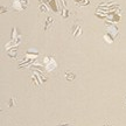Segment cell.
<instances>
[{
	"instance_id": "obj_1",
	"label": "cell",
	"mask_w": 126,
	"mask_h": 126,
	"mask_svg": "<svg viewBox=\"0 0 126 126\" xmlns=\"http://www.w3.org/2000/svg\"><path fill=\"white\" fill-rule=\"evenodd\" d=\"M71 34H72V36H74L75 39H77L79 35H82V27L79 26V25H75V26L72 27Z\"/></svg>"
},
{
	"instance_id": "obj_2",
	"label": "cell",
	"mask_w": 126,
	"mask_h": 126,
	"mask_svg": "<svg viewBox=\"0 0 126 126\" xmlns=\"http://www.w3.org/2000/svg\"><path fill=\"white\" fill-rule=\"evenodd\" d=\"M64 76H65V79H67V81L72 82V81H75V78H76V74L70 71V70H67V71L64 72Z\"/></svg>"
},
{
	"instance_id": "obj_3",
	"label": "cell",
	"mask_w": 126,
	"mask_h": 126,
	"mask_svg": "<svg viewBox=\"0 0 126 126\" xmlns=\"http://www.w3.org/2000/svg\"><path fill=\"white\" fill-rule=\"evenodd\" d=\"M50 25H53V19L51 18H48L47 19V21H46V26H45V29H48Z\"/></svg>"
}]
</instances>
